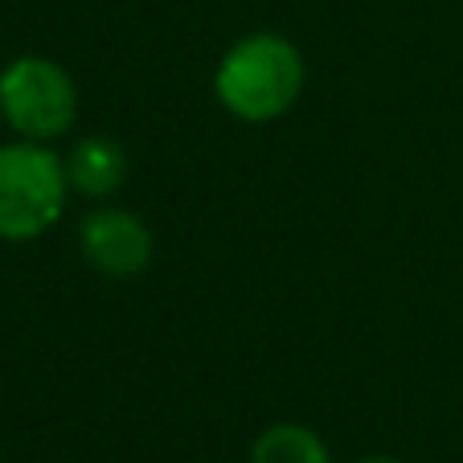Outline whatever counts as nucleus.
Instances as JSON below:
<instances>
[{"instance_id": "obj_5", "label": "nucleus", "mask_w": 463, "mask_h": 463, "mask_svg": "<svg viewBox=\"0 0 463 463\" xmlns=\"http://www.w3.org/2000/svg\"><path fill=\"white\" fill-rule=\"evenodd\" d=\"M128 168H131L128 152L111 136H87L66 156L71 189H79L82 197H111V193H119L123 181H128Z\"/></svg>"}, {"instance_id": "obj_7", "label": "nucleus", "mask_w": 463, "mask_h": 463, "mask_svg": "<svg viewBox=\"0 0 463 463\" xmlns=\"http://www.w3.org/2000/svg\"><path fill=\"white\" fill-rule=\"evenodd\" d=\"M361 463H402V459H393V455H373V459H361Z\"/></svg>"}, {"instance_id": "obj_3", "label": "nucleus", "mask_w": 463, "mask_h": 463, "mask_svg": "<svg viewBox=\"0 0 463 463\" xmlns=\"http://www.w3.org/2000/svg\"><path fill=\"white\" fill-rule=\"evenodd\" d=\"M0 115L21 140L53 144L79 119V90L66 66L42 53L13 58L0 71Z\"/></svg>"}, {"instance_id": "obj_4", "label": "nucleus", "mask_w": 463, "mask_h": 463, "mask_svg": "<svg viewBox=\"0 0 463 463\" xmlns=\"http://www.w3.org/2000/svg\"><path fill=\"white\" fill-rule=\"evenodd\" d=\"M79 250L87 259L90 271L107 275V279H136L148 271L156 242L144 218H136L131 210H90L79 226Z\"/></svg>"}, {"instance_id": "obj_6", "label": "nucleus", "mask_w": 463, "mask_h": 463, "mask_svg": "<svg viewBox=\"0 0 463 463\" xmlns=\"http://www.w3.org/2000/svg\"><path fill=\"white\" fill-rule=\"evenodd\" d=\"M250 463H333V455L312 427L275 422L250 443Z\"/></svg>"}, {"instance_id": "obj_1", "label": "nucleus", "mask_w": 463, "mask_h": 463, "mask_svg": "<svg viewBox=\"0 0 463 463\" xmlns=\"http://www.w3.org/2000/svg\"><path fill=\"white\" fill-rule=\"evenodd\" d=\"M304 90V53L279 33H246L222 53L213 95L234 119L271 123L296 107Z\"/></svg>"}, {"instance_id": "obj_2", "label": "nucleus", "mask_w": 463, "mask_h": 463, "mask_svg": "<svg viewBox=\"0 0 463 463\" xmlns=\"http://www.w3.org/2000/svg\"><path fill=\"white\" fill-rule=\"evenodd\" d=\"M66 160L37 140H17L0 148V238L33 242L66 210Z\"/></svg>"}]
</instances>
